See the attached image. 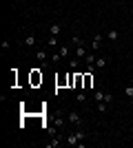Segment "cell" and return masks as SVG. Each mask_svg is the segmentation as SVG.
Instances as JSON below:
<instances>
[{
  "instance_id": "obj_1",
  "label": "cell",
  "mask_w": 133,
  "mask_h": 148,
  "mask_svg": "<svg viewBox=\"0 0 133 148\" xmlns=\"http://www.w3.org/2000/svg\"><path fill=\"white\" fill-rule=\"evenodd\" d=\"M67 122L73 124L76 128H80V126H82V117H80V113H76V111H69V113H67Z\"/></svg>"
},
{
  "instance_id": "obj_2",
  "label": "cell",
  "mask_w": 133,
  "mask_h": 148,
  "mask_svg": "<svg viewBox=\"0 0 133 148\" xmlns=\"http://www.w3.org/2000/svg\"><path fill=\"white\" fill-rule=\"evenodd\" d=\"M93 99L95 102H113V95L111 93H104V91H93Z\"/></svg>"
},
{
  "instance_id": "obj_3",
  "label": "cell",
  "mask_w": 133,
  "mask_h": 148,
  "mask_svg": "<svg viewBox=\"0 0 133 148\" xmlns=\"http://www.w3.org/2000/svg\"><path fill=\"white\" fill-rule=\"evenodd\" d=\"M36 60L40 62V66H49V62H51V58L47 56V51H36Z\"/></svg>"
},
{
  "instance_id": "obj_4",
  "label": "cell",
  "mask_w": 133,
  "mask_h": 148,
  "mask_svg": "<svg viewBox=\"0 0 133 148\" xmlns=\"http://www.w3.org/2000/svg\"><path fill=\"white\" fill-rule=\"evenodd\" d=\"M22 42H25V47H29V49H33V47H36V42H38V38L33 36V33H27Z\"/></svg>"
},
{
  "instance_id": "obj_5",
  "label": "cell",
  "mask_w": 133,
  "mask_h": 148,
  "mask_svg": "<svg viewBox=\"0 0 133 148\" xmlns=\"http://www.w3.org/2000/svg\"><path fill=\"white\" fill-rule=\"evenodd\" d=\"M62 142H64V137H60V135H53V137H51V142H47V148H56V146H60Z\"/></svg>"
},
{
  "instance_id": "obj_6",
  "label": "cell",
  "mask_w": 133,
  "mask_h": 148,
  "mask_svg": "<svg viewBox=\"0 0 133 148\" xmlns=\"http://www.w3.org/2000/svg\"><path fill=\"white\" fill-rule=\"evenodd\" d=\"M60 31H62V25H60V22H51L49 25V36H58Z\"/></svg>"
},
{
  "instance_id": "obj_7",
  "label": "cell",
  "mask_w": 133,
  "mask_h": 148,
  "mask_svg": "<svg viewBox=\"0 0 133 148\" xmlns=\"http://www.w3.org/2000/svg\"><path fill=\"white\" fill-rule=\"evenodd\" d=\"M58 53H60V58H62V60H67V58H71V47L62 44V47L58 49Z\"/></svg>"
},
{
  "instance_id": "obj_8",
  "label": "cell",
  "mask_w": 133,
  "mask_h": 148,
  "mask_svg": "<svg viewBox=\"0 0 133 148\" xmlns=\"http://www.w3.org/2000/svg\"><path fill=\"white\" fill-rule=\"evenodd\" d=\"M87 44H80V47H76V58H80V60H84L87 58Z\"/></svg>"
},
{
  "instance_id": "obj_9",
  "label": "cell",
  "mask_w": 133,
  "mask_h": 148,
  "mask_svg": "<svg viewBox=\"0 0 133 148\" xmlns=\"http://www.w3.org/2000/svg\"><path fill=\"white\" fill-rule=\"evenodd\" d=\"M102 47V36H93V40H91V51H100Z\"/></svg>"
},
{
  "instance_id": "obj_10",
  "label": "cell",
  "mask_w": 133,
  "mask_h": 148,
  "mask_svg": "<svg viewBox=\"0 0 133 148\" xmlns=\"http://www.w3.org/2000/svg\"><path fill=\"white\" fill-rule=\"evenodd\" d=\"M64 144H69V146H78V144H80V139L76 137V133H71V135L64 137Z\"/></svg>"
},
{
  "instance_id": "obj_11",
  "label": "cell",
  "mask_w": 133,
  "mask_h": 148,
  "mask_svg": "<svg viewBox=\"0 0 133 148\" xmlns=\"http://www.w3.org/2000/svg\"><path fill=\"white\" fill-rule=\"evenodd\" d=\"M104 66H107V58H104V56L95 58V71H102Z\"/></svg>"
},
{
  "instance_id": "obj_12",
  "label": "cell",
  "mask_w": 133,
  "mask_h": 148,
  "mask_svg": "<svg viewBox=\"0 0 133 148\" xmlns=\"http://www.w3.org/2000/svg\"><path fill=\"white\" fill-rule=\"evenodd\" d=\"M84 64H87V66H95V53H93V51H91V53H87Z\"/></svg>"
},
{
  "instance_id": "obj_13",
  "label": "cell",
  "mask_w": 133,
  "mask_h": 148,
  "mask_svg": "<svg viewBox=\"0 0 133 148\" xmlns=\"http://www.w3.org/2000/svg\"><path fill=\"white\" fill-rule=\"evenodd\" d=\"M95 108H98V113H107L109 111V102H95Z\"/></svg>"
},
{
  "instance_id": "obj_14",
  "label": "cell",
  "mask_w": 133,
  "mask_h": 148,
  "mask_svg": "<svg viewBox=\"0 0 133 148\" xmlns=\"http://www.w3.org/2000/svg\"><path fill=\"white\" fill-rule=\"evenodd\" d=\"M91 82H93V73H89V71H87V75H84V86L82 88H91Z\"/></svg>"
},
{
  "instance_id": "obj_15",
  "label": "cell",
  "mask_w": 133,
  "mask_h": 148,
  "mask_svg": "<svg viewBox=\"0 0 133 148\" xmlns=\"http://www.w3.org/2000/svg\"><path fill=\"white\" fill-rule=\"evenodd\" d=\"M107 38H109V40H111V42H115V40L120 38V33H118V31H115V29H111V31H109V33H107Z\"/></svg>"
},
{
  "instance_id": "obj_16",
  "label": "cell",
  "mask_w": 133,
  "mask_h": 148,
  "mask_svg": "<svg viewBox=\"0 0 133 148\" xmlns=\"http://www.w3.org/2000/svg\"><path fill=\"white\" fill-rule=\"evenodd\" d=\"M76 102H78V104H84V102H87V93L80 91V93L76 95Z\"/></svg>"
},
{
  "instance_id": "obj_17",
  "label": "cell",
  "mask_w": 133,
  "mask_h": 148,
  "mask_svg": "<svg viewBox=\"0 0 133 148\" xmlns=\"http://www.w3.org/2000/svg\"><path fill=\"white\" fill-rule=\"evenodd\" d=\"M71 44H73V47H80V44H84V40L80 36H73V38H71Z\"/></svg>"
},
{
  "instance_id": "obj_18",
  "label": "cell",
  "mask_w": 133,
  "mask_h": 148,
  "mask_svg": "<svg viewBox=\"0 0 133 148\" xmlns=\"http://www.w3.org/2000/svg\"><path fill=\"white\" fill-rule=\"evenodd\" d=\"M69 66L71 69H78V66H80V58H69Z\"/></svg>"
},
{
  "instance_id": "obj_19",
  "label": "cell",
  "mask_w": 133,
  "mask_h": 148,
  "mask_svg": "<svg viewBox=\"0 0 133 148\" xmlns=\"http://www.w3.org/2000/svg\"><path fill=\"white\" fill-rule=\"evenodd\" d=\"M76 137L80 139V142H82V139H87V133H84L82 128H78V130H76Z\"/></svg>"
},
{
  "instance_id": "obj_20",
  "label": "cell",
  "mask_w": 133,
  "mask_h": 148,
  "mask_svg": "<svg viewBox=\"0 0 133 148\" xmlns=\"http://www.w3.org/2000/svg\"><path fill=\"white\" fill-rule=\"evenodd\" d=\"M47 44H49V47H58V38H56V36H49Z\"/></svg>"
},
{
  "instance_id": "obj_21",
  "label": "cell",
  "mask_w": 133,
  "mask_h": 148,
  "mask_svg": "<svg viewBox=\"0 0 133 148\" xmlns=\"http://www.w3.org/2000/svg\"><path fill=\"white\" fill-rule=\"evenodd\" d=\"M0 47H2V51H9V49H11V42H7V40H2V44H0Z\"/></svg>"
},
{
  "instance_id": "obj_22",
  "label": "cell",
  "mask_w": 133,
  "mask_h": 148,
  "mask_svg": "<svg viewBox=\"0 0 133 148\" xmlns=\"http://www.w3.org/2000/svg\"><path fill=\"white\" fill-rule=\"evenodd\" d=\"M124 95H127V97H131V99H133V86L124 88Z\"/></svg>"
},
{
  "instance_id": "obj_23",
  "label": "cell",
  "mask_w": 133,
  "mask_h": 148,
  "mask_svg": "<svg viewBox=\"0 0 133 148\" xmlns=\"http://www.w3.org/2000/svg\"><path fill=\"white\" fill-rule=\"evenodd\" d=\"M131 122H133V115H131Z\"/></svg>"
}]
</instances>
